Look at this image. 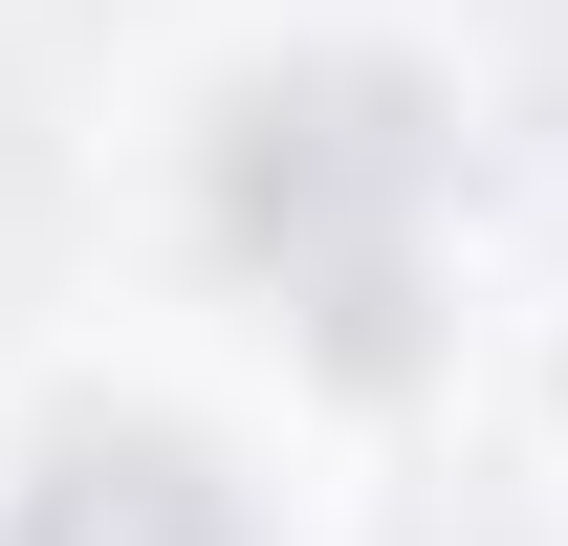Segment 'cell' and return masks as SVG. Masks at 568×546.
Segmentation results:
<instances>
[{"mask_svg": "<svg viewBox=\"0 0 568 546\" xmlns=\"http://www.w3.org/2000/svg\"><path fill=\"white\" fill-rule=\"evenodd\" d=\"M22 546H241V525H219V481L175 437H88V459H44V525Z\"/></svg>", "mask_w": 568, "mask_h": 546, "instance_id": "6da1fadb", "label": "cell"}]
</instances>
